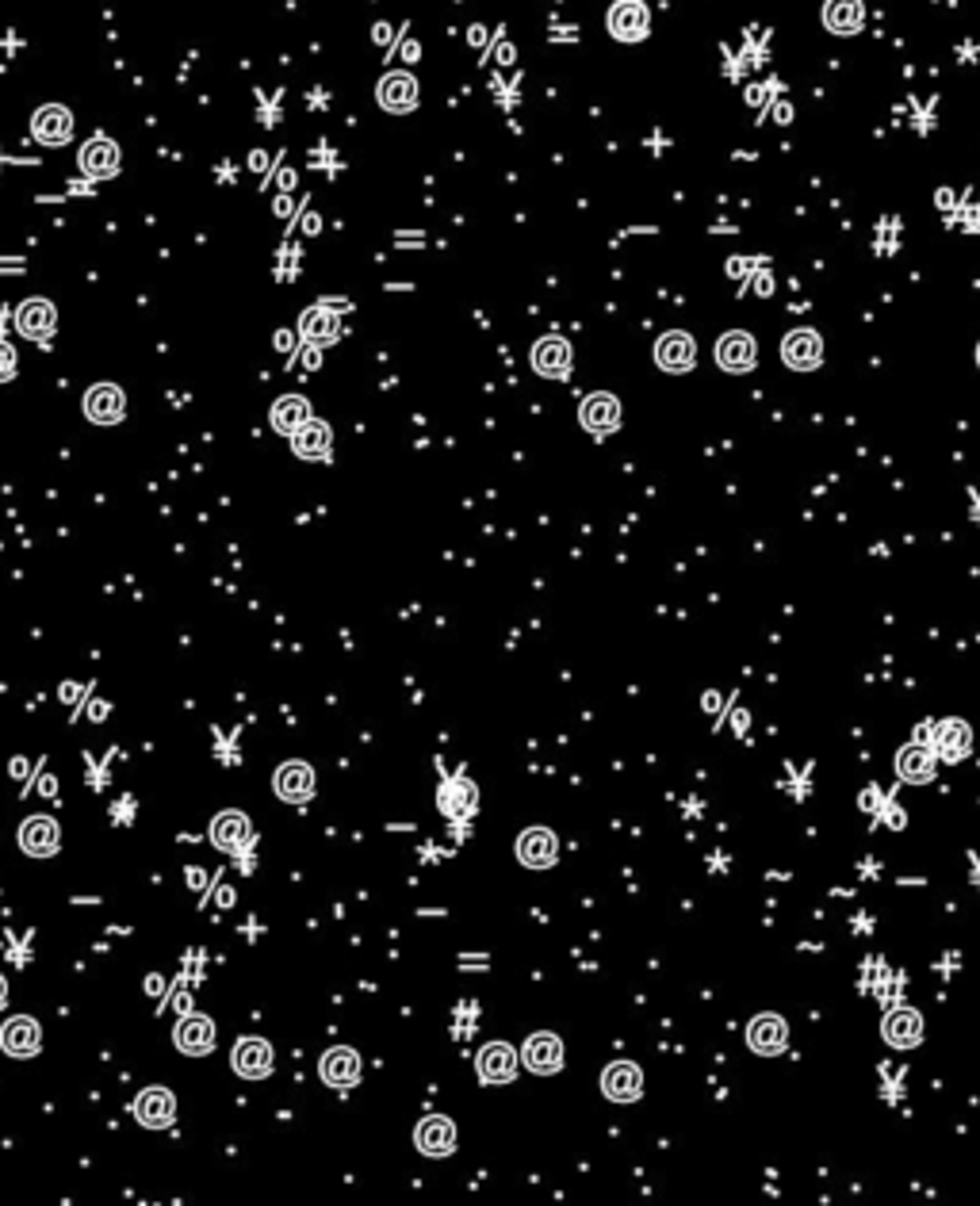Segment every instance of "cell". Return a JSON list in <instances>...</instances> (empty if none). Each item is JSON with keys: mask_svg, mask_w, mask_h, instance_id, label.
<instances>
[{"mask_svg": "<svg viewBox=\"0 0 980 1206\" xmlns=\"http://www.w3.org/2000/svg\"><path fill=\"white\" fill-rule=\"evenodd\" d=\"M475 804H479V793L467 778H453V782L441 785V812L448 820H467L475 812Z\"/></svg>", "mask_w": 980, "mask_h": 1206, "instance_id": "obj_29", "label": "cell"}, {"mask_svg": "<svg viewBox=\"0 0 980 1206\" xmlns=\"http://www.w3.org/2000/svg\"><path fill=\"white\" fill-rule=\"evenodd\" d=\"M173 1042H177L180 1053H188V1058H203V1053H212L215 1049V1023L203 1016H188L180 1019L177 1030H173Z\"/></svg>", "mask_w": 980, "mask_h": 1206, "instance_id": "obj_20", "label": "cell"}, {"mask_svg": "<svg viewBox=\"0 0 980 1206\" xmlns=\"http://www.w3.org/2000/svg\"><path fill=\"white\" fill-rule=\"evenodd\" d=\"M579 422L586 434H613L617 425H621V402H617V395L609 391H594L582 399L579 406Z\"/></svg>", "mask_w": 980, "mask_h": 1206, "instance_id": "obj_4", "label": "cell"}, {"mask_svg": "<svg viewBox=\"0 0 980 1206\" xmlns=\"http://www.w3.org/2000/svg\"><path fill=\"white\" fill-rule=\"evenodd\" d=\"M318 1072H322V1080H326L329 1088H353V1084L360 1080V1058L348 1046L326 1049Z\"/></svg>", "mask_w": 980, "mask_h": 1206, "instance_id": "obj_21", "label": "cell"}, {"mask_svg": "<svg viewBox=\"0 0 980 1206\" xmlns=\"http://www.w3.org/2000/svg\"><path fill=\"white\" fill-rule=\"evenodd\" d=\"M789 1042V1027L781 1016H755L747 1027V1046L759 1053V1058H778L781 1049Z\"/></svg>", "mask_w": 980, "mask_h": 1206, "instance_id": "obj_13", "label": "cell"}, {"mask_svg": "<svg viewBox=\"0 0 980 1206\" xmlns=\"http://www.w3.org/2000/svg\"><path fill=\"white\" fill-rule=\"evenodd\" d=\"M717 364L724 371H732V376L751 371L759 364V345H755L747 329H727L724 338L717 341Z\"/></svg>", "mask_w": 980, "mask_h": 1206, "instance_id": "obj_2", "label": "cell"}, {"mask_svg": "<svg viewBox=\"0 0 980 1206\" xmlns=\"http://www.w3.org/2000/svg\"><path fill=\"white\" fill-rule=\"evenodd\" d=\"M20 847L23 855L32 858H51L54 850L62 847V831H58L51 816H32V820L20 824Z\"/></svg>", "mask_w": 980, "mask_h": 1206, "instance_id": "obj_15", "label": "cell"}, {"mask_svg": "<svg viewBox=\"0 0 980 1206\" xmlns=\"http://www.w3.org/2000/svg\"><path fill=\"white\" fill-rule=\"evenodd\" d=\"M521 1061L528 1065V1072H537V1077H552V1072L563 1069V1042H559L556 1034H548V1030H540V1034H533L525 1042V1049H521Z\"/></svg>", "mask_w": 980, "mask_h": 1206, "instance_id": "obj_8", "label": "cell"}, {"mask_svg": "<svg viewBox=\"0 0 980 1206\" xmlns=\"http://www.w3.org/2000/svg\"><path fill=\"white\" fill-rule=\"evenodd\" d=\"M135 1119L146 1126V1130H165L177 1119V1100H173L169 1088H146L135 1100Z\"/></svg>", "mask_w": 980, "mask_h": 1206, "instance_id": "obj_10", "label": "cell"}, {"mask_svg": "<svg viewBox=\"0 0 980 1206\" xmlns=\"http://www.w3.org/2000/svg\"><path fill=\"white\" fill-rule=\"evenodd\" d=\"M865 23L862 0H827L823 4V27L832 35H858Z\"/></svg>", "mask_w": 980, "mask_h": 1206, "instance_id": "obj_25", "label": "cell"}, {"mask_svg": "<svg viewBox=\"0 0 980 1206\" xmlns=\"http://www.w3.org/2000/svg\"><path fill=\"white\" fill-rule=\"evenodd\" d=\"M12 376H16V353H12V345L0 341V383L12 380Z\"/></svg>", "mask_w": 980, "mask_h": 1206, "instance_id": "obj_34", "label": "cell"}, {"mask_svg": "<svg viewBox=\"0 0 980 1206\" xmlns=\"http://www.w3.org/2000/svg\"><path fill=\"white\" fill-rule=\"evenodd\" d=\"M896 773L912 785H927L935 778V751L923 747V743H912V747L896 755Z\"/></svg>", "mask_w": 980, "mask_h": 1206, "instance_id": "obj_26", "label": "cell"}, {"mask_svg": "<svg viewBox=\"0 0 980 1206\" xmlns=\"http://www.w3.org/2000/svg\"><path fill=\"white\" fill-rule=\"evenodd\" d=\"M231 1065L238 1077L245 1080H261L273 1072V1046L264 1038H242L231 1053Z\"/></svg>", "mask_w": 980, "mask_h": 1206, "instance_id": "obj_11", "label": "cell"}, {"mask_svg": "<svg viewBox=\"0 0 980 1206\" xmlns=\"http://www.w3.org/2000/svg\"><path fill=\"white\" fill-rule=\"evenodd\" d=\"M85 414L96 425H116L123 422V414H127V399H123V391L112 387V383H96L85 395Z\"/></svg>", "mask_w": 980, "mask_h": 1206, "instance_id": "obj_19", "label": "cell"}, {"mask_svg": "<svg viewBox=\"0 0 980 1206\" xmlns=\"http://www.w3.org/2000/svg\"><path fill=\"white\" fill-rule=\"evenodd\" d=\"M329 441H334V437H329V425L315 422V418H306L296 434H292V448H296V456H303V460H326Z\"/></svg>", "mask_w": 980, "mask_h": 1206, "instance_id": "obj_28", "label": "cell"}, {"mask_svg": "<svg viewBox=\"0 0 980 1206\" xmlns=\"http://www.w3.org/2000/svg\"><path fill=\"white\" fill-rule=\"evenodd\" d=\"M517 1049L509 1042H486L475 1058V1069L483 1077V1084H506V1080L517 1077Z\"/></svg>", "mask_w": 980, "mask_h": 1206, "instance_id": "obj_6", "label": "cell"}, {"mask_svg": "<svg viewBox=\"0 0 980 1206\" xmlns=\"http://www.w3.org/2000/svg\"><path fill=\"white\" fill-rule=\"evenodd\" d=\"M32 135L39 138L43 146H65V142L74 138V116H69L62 104L39 107L32 119Z\"/></svg>", "mask_w": 980, "mask_h": 1206, "instance_id": "obj_17", "label": "cell"}, {"mask_svg": "<svg viewBox=\"0 0 980 1206\" xmlns=\"http://www.w3.org/2000/svg\"><path fill=\"white\" fill-rule=\"evenodd\" d=\"M376 96H380L383 112H391V116H406V112L418 107V81H414L411 74H387L380 81V88H376Z\"/></svg>", "mask_w": 980, "mask_h": 1206, "instance_id": "obj_18", "label": "cell"}, {"mask_svg": "<svg viewBox=\"0 0 980 1206\" xmlns=\"http://www.w3.org/2000/svg\"><path fill=\"white\" fill-rule=\"evenodd\" d=\"M4 1004H8V984H4V977H0V1011H4Z\"/></svg>", "mask_w": 980, "mask_h": 1206, "instance_id": "obj_35", "label": "cell"}, {"mask_svg": "<svg viewBox=\"0 0 980 1206\" xmlns=\"http://www.w3.org/2000/svg\"><path fill=\"white\" fill-rule=\"evenodd\" d=\"M311 418V406H306V399H299V395H284V399H276L273 406V425L280 429V434H296L299 425Z\"/></svg>", "mask_w": 980, "mask_h": 1206, "instance_id": "obj_32", "label": "cell"}, {"mask_svg": "<svg viewBox=\"0 0 980 1206\" xmlns=\"http://www.w3.org/2000/svg\"><path fill=\"white\" fill-rule=\"evenodd\" d=\"M655 364L663 371H671V376H682V371H689L697 364V345L689 334H682V329H671V334H663V338L655 341Z\"/></svg>", "mask_w": 980, "mask_h": 1206, "instance_id": "obj_3", "label": "cell"}, {"mask_svg": "<svg viewBox=\"0 0 980 1206\" xmlns=\"http://www.w3.org/2000/svg\"><path fill=\"white\" fill-rule=\"evenodd\" d=\"M273 785L287 804H303L306 797L315 793V770H311L306 762H284V766L276 770Z\"/></svg>", "mask_w": 980, "mask_h": 1206, "instance_id": "obj_23", "label": "cell"}, {"mask_svg": "<svg viewBox=\"0 0 980 1206\" xmlns=\"http://www.w3.org/2000/svg\"><path fill=\"white\" fill-rule=\"evenodd\" d=\"M652 32V12L643 0H617L609 8V35L617 43H640Z\"/></svg>", "mask_w": 980, "mask_h": 1206, "instance_id": "obj_1", "label": "cell"}, {"mask_svg": "<svg viewBox=\"0 0 980 1206\" xmlns=\"http://www.w3.org/2000/svg\"><path fill=\"white\" fill-rule=\"evenodd\" d=\"M299 326H303V338L318 341V345H329V341L338 338V315H329V310H322V307L306 310Z\"/></svg>", "mask_w": 980, "mask_h": 1206, "instance_id": "obj_33", "label": "cell"}, {"mask_svg": "<svg viewBox=\"0 0 980 1206\" xmlns=\"http://www.w3.org/2000/svg\"><path fill=\"white\" fill-rule=\"evenodd\" d=\"M601 1091L613 1103H636L643 1096V1072L633 1061H613L609 1069L601 1072Z\"/></svg>", "mask_w": 980, "mask_h": 1206, "instance_id": "obj_9", "label": "cell"}, {"mask_svg": "<svg viewBox=\"0 0 980 1206\" xmlns=\"http://www.w3.org/2000/svg\"><path fill=\"white\" fill-rule=\"evenodd\" d=\"M973 747V728L965 720H942L935 728V755L946 762H961Z\"/></svg>", "mask_w": 980, "mask_h": 1206, "instance_id": "obj_24", "label": "cell"}, {"mask_svg": "<svg viewBox=\"0 0 980 1206\" xmlns=\"http://www.w3.org/2000/svg\"><path fill=\"white\" fill-rule=\"evenodd\" d=\"M881 1034H885V1042L896 1049L919 1046V1038H923V1016L912 1011V1007H896V1011H888Z\"/></svg>", "mask_w": 980, "mask_h": 1206, "instance_id": "obj_22", "label": "cell"}, {"mask_svg": "<svg viewBox=\"0 0 980 1206\" xmlns=\"http://www.w3.org/2000/svg\"><path fill=\"white\" fill-rule=\"evenodd\" d=\"M81 169H85L88 177H116V169H119L116 142H107V138L88 142V146L81 149Z\"/></svg>", "mask_w": 980, "mask_h": 1206, "instance_id": "obj_31", "label": "cell"}, {"mask_svg": "<svg viewBox=\"0 0 980 1206\" xmlns=\"http://www.w3.org/2000/svg\"><path fill=\"white\" fill-rule=\"evenodd\" d=\"M39 1046H43V1030H39V1023L27 1016H16L8 1019L4 1027H0V1049L8 1053V1058H35L39 1053Z\"/></svg>", "mask_w": 980, "mask_h": 1206, "instance_id": "obj_5", "label": "cell"}, {"mask_svg": "<svg viewBox=\"0 0 980 1206\" xmlns=\"http://www.w3.org/2000/svg\"><path fill=\"white\" fill-rule=\"evenodd\" d=\"M414 1145H418L425 1157H448L456 1149L453 1119H444V1114H429V1119H422L418 1122V1130H414Z\"/></svg>", "mask_w": 980, "mask_h": 1206, "instance_id": "obj_16", "label": "cell"}, {"mask_svg": "<svg viewBox=\"0 0 980 1206\" xmlns=\"http://www.w3.org/2000/svg\"><path fill=\"white\" fill-rule=\"evenodd\" d=\"M781 360H785L793 371L820 368V360H823L820 334H816V329H793V334H785V341H781Z\"/></svg>", "mask_w": 980, "mask_h": 1206, "instance_id": "obj_7", "label": "cell"}, {"mask_svg": "<svg viewBox=\"0 0 980 1206\" xmlns=\"http://www.w3.org/2000/svg\"><path fill=\"white\" fill-rule=\"evenodd\" d=\"M517 858L525 862L528 869H548L556 866L559 858V839L552 836L548 827H528V831H521V839H517Z\"/></svg>", "mask_w": 980, "mask_h": 1206, "instance_id": "obj_12", "label": "cell"}, {"mask_svg": "<svg viewBox=\"0 0 980 1206\" xmlns=\"http://www.w3.org/2000/svg\"><path fill=\"white\" fill-rule=\"evenodd\" d=\"M54 322H58V318H54V307L46 303V299H32V303H23L20 315H16V326H20V334H23V338H35V341L51 338Z\"/></svg>", "mask_w": 980, "mask_h": 1206, "instance_id": "obj_30", "label": "cell"}, {"mask_svg": "<svg viewBox=\"0 0 980 1206\" xmlns=\"http://www.w3.org/2000/svg\"><path fill=\"white\" fill-rule=\"evenodd\" d=\"M977 364H980V345H977Z\"/></svg>", "mask_w": 980, "mask_h": 1206, "instance_id": "obj_36", "label": "cell"}, {"mask_svg": "<svg viewBox=\"0 0 980 1206\" xmlns=\"http://www.w3.org/2000/svg\"><path fill=\"white\" fill-rule=\"evenodd\" d=\"M533 368H537V376H544V380H563L571 371V345L563 338H556V334H548V338H540L537 345H533Z\"/></svg>", "mask_w": 980, "mask_h": 1206, "instance_id": "obj_14", "label": "cell"}, {"mask_svg": "<svg viewBox=\"0 0 980 1206\" xmlns=\"http://www.w3.org/2000/svg\"><path fill=\"white\" fill-rule=\"evenodd\" d=\"M212 839H215V847L222 850H242L245 843L254 839V824H249L242 812H219L212 824Z\"/></svg>", "mask_w": 980, "mask_h": 1206, "instance_id": "obj_27", "label": "cell"}]
</instances>
